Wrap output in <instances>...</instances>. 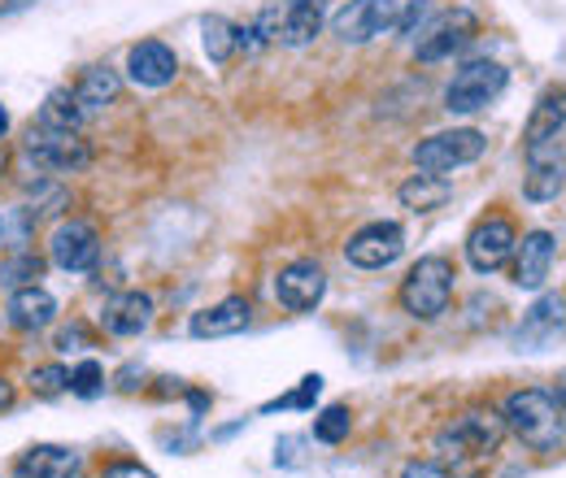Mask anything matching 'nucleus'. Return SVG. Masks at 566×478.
Returning a JSON list of instances; mask_svg holds the SVG:
<instances>
[{
  "mask_svg": "<svg viewBox=\"0 0 566 478\" xmlns=\"http://www.w3.org/2000/svg\"><path fill=\"white\" fill-rule=\"evenodd\" d=\"M83 475V453L62 444H31L18 453L13 478H78Z\"/></svg>",
  "mask_w": 566,
  "mask_h": 478,
  "instance_id": "dca6fc26",
  "label": "nucleus"
},
{
  "mask_svg": "<svg viewBox=\"0 0 566 478\" xmlns=\"http://www.w3.org/2000/svg\"><path fill=\"white\" fill-rule=\"evenodd\" d=\"M566 188V148L554 139H541V144H527V174H523V196L532 205H545V201H558Z\"/></svg>",
  "mask_w": 566,
  "mask_h": 478,
  "instance_id": "1a4fd4ad",
  "label": "nucleus"
},
{
  "mask_svg": "<svg viewBox=\"0 0 566 478\" xmlns=\"http://www.w3.org/2000/svg\"><path fill=\"white\" fill-rule=\"evenodd\" d=\"M558 405H563V413H566V383L558 387Z\"/></svg>",
  "mask_w": 566,
  "mask_h": 478,
  "instance_id": "e433bc0d",
  "label": "nucleus"
},
{
  "mask_svg": "<svg viewBox=\"0 0 566 478\" xmlns=\"http://www.w3.org/2000/svg\"><path fill=\"white\" fill-rule=\"evenodd\" d=\"M501 417H505V431L532 453H554L566 439V413L558 405V396L545 392V387L510 392L505 405H501Z\"/></svg>",
  "mask_w": 566,
  "mask_h": 478,
  "instance_id": "f257e3e1",
  "label": "nucleus"
},
{
  "mask_svg": "<svg viewBox=\"0 0 566 478\" xmlns=\"http://www.w3.org/2000/svg\"><path fill=\"white\" fill-rule=\"evenodd\" d=\"M249 322H253V305H249L244 296H227V300H218L210 309L192 314L188 331H192L197 340H222V336H240Z\"/></svg>",
  "mask_w": 566,
  "mask_h": 478,
  "instance_id": "a211bd4d",
  "label": "nucleus"
},
{
  "mask_svg": "<svg viewBox=\"0 0 566 478\" xmlns=\"http://www.w3.org/2000/svg\"><path fill=\"white\" fill-rule=\"evenodd\" d=\"M401 253H406V231L397 222H370L345 244V262L357 270H388Z\"/></svg>",
  "mask_w": 566,
  "mask_h": 478,
  "instance_id": "9d476101",
  "label": "nucleus"
},
{
  "mask_svg": "<svg viewBox=\"0 0 566 478\" xmlns=\"http://www.w3.org/2000/svg\"><path fill=\"white\" fill-rule=\"evenodd\" d=\"M349 431H354L349 405H327V410L314 417V439L318 444H340V439H349Z\"/></svg>",
  "mask_w": 566,
  "mask_h": 478,
  "instance_id": "cd10ccee",
  "label": "nucleus"
},
{
  "mask_svg": "<svg viewBox=\"0 0 566 478\" xmlns=\"http://www.w3.org/2000/svg\"><path fill=\"white\" fill-rule=\"evenodd\" d=\"M501 439H505V417L489 405H475V410L449 417L431 444H436L440 466H480L501 448Z\"/></svg>",
  "mask_w": 566,
  "mask_h": 478,
  "instance_id": "f03ea898",
  "label": "nucleus"
},
{
  "mask_svg": "<svg viewBox=\"0 0 566 478\" xmlns=\"http://www.w3.org/2000/svg\"><path fill=\"white\" fill-rule=\"evenodd\" d=\"M22 157L44 170V174H78L92 166V148L78 131H53V127H31L22 139Z\"/></svg>",
  "mask_w": 566,
  "mask_h": 478,
  "instance_id": "423d86ee",
  "label": "nucleus"
},
{
  "mask_svg": "<svg viewBox=\"0 0 566 478\" xmlns=\"http://www.w3.org/2000/svg\"><path fill=\"white\" fill-rule=\"evenodd\" d=\"M518 231L510 217H480L467 235V262L475 274H496L510 257H514Z\"/></svg>",
  "mask_w": 566,
  "mask_h": 478,
  "instance_id": "9b49d317",
  "label": "nucleus"
},
{
  "mask_svg": "<svg viewBox=\"0 0 566 478\" xmlns=\"http://www.w3.org/2000/svg\"><path fill=\"white\" fill-rule=\"evenodd\" d=\"M566 127V87L554 83L536 96L532 114H527V127H523V144H541V139H554Z\"/></svg>",
  "mask_w": 566,
  "mask_h": 478,
  "instance_id": "4be33fe9",
  "label": "nucleus"
},
{
  "mask_svg": "<svg viewBox=\"0 0 566 478\" xmlns=\"http://www.w3.org/2000/svg\"><path fill=\"white\" fill-rule=\"evenodd\" d=\"M401 478H449V466H440V461H410Z\"/></svg>",
  "mask_w": 566,
  "mask_h": 478,
  "instance_id": "72a5a7b5",
  "label": "nucleus"
},
{
  "mask_svg": "<svg viewBox=\"0 0 566 478\" xmlns=\"http://www.w3.org/2000/svg\"><path fill=\"white\" fill-rule=\"evenodd\" d=\"M397 18H401V0H349L345 9H336L332 31L340 44H370L388 35Z\"/></svg>",
  "mask_w": 566,
  "mask_h": 478,
  "instance_id": "6e6552de",
  "label": "nucleus"
},
{
  "mask_svg": "<svg viewBox=\"0 0 566 478\" xmlns=\"http://www.w3.org/2000/svg\"><path fill=\"white\" fill-rule=\"evenodd\" d=\"M49 262L66 274L96 270V262H101V235H96V226L92 222H78V217L62 222L49 235Z\"/></svg>",
  "mask_w": 566,
  "mask_h": 478,
  "instance_id": "f8f14e48",
  "label": "nucleus"
},
{
  "mask_svg": "<svg viewBox=\"0 0 566 478\" xmlns=\"http://www.w3.org/2000/svg\"><path fill=\"white\" fill-rule=\"evenodd\" d=\"M427 13H431V0H401V18H397V35H415L419 26L427 22Z\"/></svg>",
  "mask_w": 566,
  "mask_h": 478,
  "instance_id": "2f4dec72",
  "label": "nucleus"
},
{
  "mask_svg": "<svg viewBox=\"0 0 566 478\" xmlns=\"http://www.w3.org/2000/svg\"><path fill=\"white\" fill-rule=\"evenodd\" d=\"M201 44H206V57L213 66H227L235 57V22H227L222 13H206L201 18Z\"/></svg>",
  "mask_w": 566,
  "mask_h": 478,
  "instance_id": "a878e982",
  "label": "nucleus"
},
{
  "mask_svg": "<svg viewBox=\"0 0 566 478\" xmlns=\"http://www.w3.org/2000/svg\"><path fill=\"white\" fill-rule=\"evenodd\" d=\"M453 188L444 183V174H415L397 188V201L410 209V213H431V209L449 205Z\"/></svg>",
  "mask_w": 566,
  "mask_h": 478,
  "instance_id": "b1692460",
  "label": "nucleus"
},
{
  "mask_svg": "<svg viewBox=\"0 0 566 478\" xmlns=\"http://www.w3.org/2000/svg\"><path fill=\"white\" fill-rule=\"evenodd\" d=\"M0 240H4V217H0Z\"/></svg>",
  "mask_w": 566,
  "mask_h": 478,
  "instance_id": "4c0bfd02",
  "label": "nucleus"
},
{
  "mask_svg": "<svg viewBox=\"0 0 566 478\" xmlns=\"http://www.w3.org/2000/svg\"><path fill=\"white\" fill-rule=\"evenodd\" d=\"M9 405H13V383H4V379H0V413L9 410Z\"/></svg>",
  "mask_w": 566,
  "mask_h": 478,
  "instance_id": "f704fd0d",
  "label": "nucleus"
},
{
  "mask_svg": "<svg viewBox=\"0 0 566 478\" xmlns=\"http://www.w3.org/2000/svg\"><path fill=\"white\" fill-rule=\"evenodd\" d=\"M554 253H558V244H554L549 231H527V235L514 244V257H510V262H514V266H510L514 287L541 291L545 278H549V266H554Z\"/></svg>",
  "mask_w": 566,
  "mask_h": 478,
  "instance_id": "4468645a",
  "label": "nucleus"
},
{
  "mask_svg": "<svg viewBox=\"0 0 566 478\" xmlns=\"http://www.w3.org/2000/svg\"><path fill=\"white\" fill-rule=\"evenodd\" d=\"M9 136V109H4V105H0V139Z\"/></svg>",
  "mask_w": 566,
  "mask_h": 478,
  "instance_id": "c9c22d12",
  "label": "nucleus"
},
{
  "mask_svg": "<svg viewBox=\"0 0 566 478\" xmlns=\"http://www.w3.org/2000/svg\"><path fill=\"white\" fill-rule=\"evenodd\" d=\"M505 83H510V70L501 66V62L475 57V62H467V66L449 78V87H444V109L458 114V118L480 114V109H489L496 96L505 92Z\"/></svg>",
  "mask_w": 566,
  "mask_h": 478,
  "instance_id": "39448f33",
  "label": "nucleus"
},
{
  "mask_svg": "<svg viewBox=\"0 0 566 478\" xmlns=\"http://www.w3.org/2000/svg\"><path fill=\"white\" fill-rule=\"evenodd\" d=\"M475 31H480V22H475V13H467V9H453V13H444L431 31H427L423 40H419V62H449V57H458L471 40H475Z\"/></svg>",
  "mask_w": 566,
  "mask_h": 478,
  "instance_id": "2eb2a0df",
  "label": "nucleus"
},
{
  "mask_svg": "<svg viewBox=\"0 0 566 478\" xmlns=\"http://www.w3.org/2000/svg\"><path fill=\"white\" fill-rule=\"evenodd\" d=\"M118 92H123V78H118V70H109V66H87L78 74V83H74V96H78L83 114L109 109V105L118 100Z\"/></svg>",
  "mask_w": 566,
  "mask_h": 478,
  "instance_id": "5701e85b",
  "label": "nucleus"
},
{
  "mask_svg": "<svg viewBox=\"0 0 566 478\" xmlns=\"http://www.w3.org/2000/svg\"><path fill=\"white\" fill-rule=\"evenodd\" d=\"M27 383H31V396H35V401H57V396L71 392V370L57 365V361H53V365H35Z\"/></svg>",
  "mask_w": 566,
  "mask_h": 478,
  "instance_id": "bb28decb",
  "label": "nucleus"
},
{
  "mask_svg": "<svg viewBox=\"0 0 566 478\" xmlns=\"http://www.w3.org/2000/svg\"><path fill=\"white\" fill-rule=\"evenodd\" d=\"M401 309L415 322H436L453 300V262L449 257H419L397 291Z\"/></svg>",
  "mask_w": 566,
  "mask_h": 478,
  "instance_id": "7ed1b4c3",
  "label": "nucleus"
},
{
  "mask_svg": "<svg viewBox=\"0 0 566 478\" xmlns=\"http://www.w3.org/2000/svg\"><path fill=\"white\" fill-rule=\"evenodd\" d=\"M127 74H132V83L157 92V87H170V83L179 78V57H175L170 44L144 40V44H136V49L127 53Z\"/></svg>",
  "mask_w": 566,
  "mask_h": 478,
  "instance_id": "f3484780",
  "label": "nucleus"
},
{
  "mask_svg": "<svg viewBox=\"0 0 566 478\" xmlns=\"http://www.w3.org/2000/svg\"><path fill=\"white\" fill-rule=\"evenodd\" d=\"M40 274H44V262L35 257V253H18V257H9L4 266H0V283L4 287H31V283H40Z\"/></svg>",
  "mask_w": 566,
  "mask_h": 478,
  "instance_id": "c756f323",
  "label": "nucleus"
},
{
  "mask_svg": "<svg viewBox=\"0 0 566 478\" xmlns=\"http://www.w3.org/2000/svg\"><path fill=\"white\" fill-rule=\"evenodd\" d=\"M83 118H87V114H83L74 87H53V92L44 96V109H40V123H44V127H53V131H78Z\"/></svg>",
  "mask_w": 566,
  "mask_h": 478,
  "instance_id": "393cba45",
  "label": "nucleus"
},
{
  "mask_svg": "<svg viewBox=\"0 0 566 478\" xmlns=\"http://www.w3.org/2000/svg\"><path fill=\"white\" fill-rule=\"evenodd\" d=\"M327 22V0H275L258 13V31L266 44L283 49H305L323 35Z\"/></svg>",
  "mask_w": 566,
  "mask_h": 478,
  "instance_id": "20e7f679",
  "label": "nucleus"
},
{
  "mask_svg": "<svg viewBox=\"0 0 566 478\" xmlns=\"http://www.w3.org/2000/svg\"><path fill=\"white\" fill-rule=\"evenodd\" d=\"M101 327L109 331V336H140L153 327V296L148 291H123V296H114L109 305H105V314H101Z\"/></svg>",
  "mask_w": 566,
  "mask_h": 478,
  "instance_id": "6ab92c4d",
  "label": "nucleus"
},
{
  "mask_svg": "<svg viewBox=\"0 0 566 478\" xmlns=\"http://www.w3.org/2000/svg\"><path fill=\"white\" fill-rule=\"evenodd\" d=\"M101 478H157V475L144 470L140 461H109V466L101 470Z\"/></svg>",
  "mask_w": 566,
  "mask_h": 478,
  "instance_id": "473e14b6",
  "label": "nucleus"
},
{
  "mask_svg": "<svg viewBox=\"0 0 566 478\" xmlns=\"http://www.w3.org/2000/svg\"><path fill=\"white\" fill-rule=\"evenodd\" d=\"M563 327H566V300L563 296H541V300L527 309L523 327H518V348H532V352H536L545 340H554Z\"/></svg>",
  "mask_w": 566,
  "mask_h": 478,
  "instance_id": "412c9836",
  "label": "nucleus"
},
{
  "mask_svg": "<svg viewBox=\"0 0 566 478\" xmlns=\"http://www.w3.org/2000/svg\"><path fill=\"white\" fill-rule=\"evenodd\" d=\"M105 392V365L96 357H83L78 365L71 370V396L78 401H96Z\"/></svg>",
  "mask_w": 566,
  "mask_h": 478,
  "instance_id": "c85d7f7f",
  "label": "nucleus"
},
{
  "mask_svg": "<svg viewBox=\"0 0 566 478\" xmlns=\"http://www.w3.org/2000/svg\"><path fill=\"white\" fill-rule=\"evenodd\" d=\"M484 148H489L484 131H475V127H453V131H436V136L419 139L410 157H415V166H419L423 174H449V170H462V166L480 161Z\"/></svg>",
  "mask_w": 566,
  "mask_h": 478,
  "instance_id": "0eeeda50",
  "label": "nucleus"
},
{
  "mask_svg": "<svg viewBox=\"0 0 566 478\" xmlns=\"http://www.w3.org/2000/svg\"><path fill=\"white\" fill-rule=\"evenodd\" d=\"M323 296H327V270L318 262H292L275 278V300L287 314H310L323 305Z\"/></svg>",
  "mask_w": 566,
  "mask_h": 478,
  "instance_id": "ddd939ff",
  "label": "nucleus"
},
{
  "mask_svg": "<svg viewBox=\"0 0 566 478\" xmlns=\"http://www.w3.org/2000/svg\"><path fill=\"white\" fill-rule=\"evenodd\" d=\"M53 318H57V296L49 287H40V283L18 287L9 296V322L18 331H44V327H53Z\"/></svg>",
  "mask_w": 566,
  "mask_h": 478,
  "instance_id": "aec40b11",
  "label": "nucleus"
},
{
  "mask_svg": "<svg viewBox=\"0 0 566 478\" xmlns=\"http://www.w3.org/2000/svg\"><path fill=\"white\" fill-rule=\"evenodd\" d=\"M318 392H323V374H305L301 387H296L292 396H283V401L266 405V410H310V405L318 401Z\"/></svg>",
  "mask_w": 566,
  "mask_h": 478,
  "instance_id": "7c9ffc66",
  "label": "nucleus"
}]
</instances>
